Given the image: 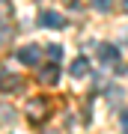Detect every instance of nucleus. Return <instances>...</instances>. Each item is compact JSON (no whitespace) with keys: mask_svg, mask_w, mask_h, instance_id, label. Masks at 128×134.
Wrapping results in <instances>:
<instances>
[{"mask_svg":"<svg viewBox=\"0 0 128 134\" xmlns=\"http://www.w3.org/2000/svg\"><path fill=\"white\" fill-rule=\"evenodd\" d=\"M45 113H48V101H45V98H33V101H27V116H30L33 122H42Z\"/></svg>","mask_w":128,"mask_h":134,"instance_id":"1","label":"nucleus"},{"mask_svg":"<svg viewBox=\"0 0 128 134\" xmlns=\"http://www.w3.org/2000/svg\"><path fill=\"white\" fill-rule=\"evenodd\" d=\"M39 57H42V51H39L36 45H27V48H21V51H18V60L24 63V66H36Z\"/></svg>","mask_w":128,"mask_h":134,"instance_id":"2","label":"nucleus"},{"mask_svg":"<svg viewBox=\"0 0 128 134\" xmlns=\"http://www.w3.org/2000/svg\"><path fill=\"white\" fill-rule=\"evenodd\" d=\"M39 24H42V27H54V30H60V27H66V21H63L60 12H42V15H39Z\"/></svg>","mask_w":128,"mask_h":134,"instance_id":"3","label":"nucleus"},{"mask_svg":"<svg viewBox=\"0 0 128 134\" xmlns=\"http://www.w3.org/2000/svg\"><path fill=\"white\" fill-rule=\"evenodd\" d=\"M39 77H42L45 83H57V77H60V69H57V63H51V66H45L42 72H39Z\"/></svg>","mask_w":128,"mask_h":134,"instance_id":"4","label":"nucleus"},{"mask_svg":"<svg viewBox=\"0 0 128 134\" xmlns=\"http://www.w3.org/2000/svg\"><path fill=\"white\" fill-rule=\"evenodd\" d=\"M119 57V51L113 48V45H98V60H104V63H113Z\"/></svg>","mask_w":128,"mask_h":134,"instance_id":"5","label":"nucleus"},{"mask_svg":"<svg viewBox=\"0 0 128 134\" xmlns=\"http://www.w3.org/2000/svg\"><path fill=\"white\" fill-rule=\"evenodd\" d=\"M86 69H90V63H86V57H77L75 63H71V69H69V72L75 75V77H84V75H86Z\"/></svg>","mask_w":128,"mask_h":134,"instance_id":"6","label":"nucleus"},{"mask_svg":"<svg viewBox=\"0 0 128 134\" xmlns=\"http://www.w3.org/2000/svg\"><path fill=\"white\" fill-rule=\"evenodd\" d=\"M0 86H3V90H18V86H21V77L6 75V77H0Z\"/></svg>","mask_w":128,"mask_h":134,"instance_id":"7","label":"nucleus"},{"mask_svg":"<svg viewBox=\"0 0 128 134\" xmlns=\"http://www.w3.org/2000/svg\"><path fill=\"white\" fill-rule=\"evenodd\" d=\"M48 57H51V60H60L63 57V48H60V45H51V48H48Z\"/></svg>","mask_w":128,"mask_h":134,"instance_id":"8","label":"nucleus"},{"mask_svg":"<svg viewBox=\"0 0 128 134\" xmlns=\"http://www.w3.org/2000/svg\"><path fill=\"white\" fill-rule=\"evenodd\" d=\"M90 3L95 6V9H101V12H107V9H110V0H90Z\"/></svg>","mask_w":128,"mask_h":134,"instance_id":"9","label":"nucleus"},{"mask_svg":"<svg viewBox=\"0 0 128 134\" xmlns=\"http://www.w3.org/2000/svg\"><path fill=\"white\" fill-rule=\"evenodd\" d=\"M12 33H9V30H3V24H0V42H3V39H9Z\"/></svg>","mask_w":128,"mask_h":134,"instance_id":"10","label":"nucleus"},{"mask_svg":"<svg viewBox=\"0 0 128 134\" xmlns=\"http://www.w3.org/2000/svg\"><path fill=\"white\" fill-rule=\"evenodd\" d=\"M122 12H128V0H122Z\"/></svg>","mask_w":128,"mask_h":134,"instance_id":"11","label":"nucleus"}]
</instances>
